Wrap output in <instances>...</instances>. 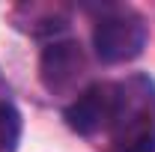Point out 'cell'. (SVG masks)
Masks as SVG:
<instances>
[{
    "label": "cell",
    "instance_id": "1",
    "mask_svg": "<svg viewBox=\"0 0 155 152\" xmlns=\"http://www.w3.org/2000/svg\"><path fill=\"white\" fill-rule=\"evenodd\" d=\"M110 134L119 152H155V81L131 75L116 84V111Z\"/></svg>",
    "mask_w": 155,
    "mask_h": 152
},
{
    "label": "cell",
    "instance_id": "2",
    "mask_svg": "<svg viewBox=\"0 0 155 152\" xmlns=\"http://www.w3.org/2000/svg\"><path fill=\"white\" fill-rule=\"evenodd\" d=\"M146 39H149L146 21L134 9H110L96 21V30H93L96 54L104 63H128L140 57V51L146 48Z\"/></svg>",
    "mask_w": 155,
    "mask_h": 152
},
{
    "label": "cell",
    "instance_id": "3",
    "mask_svg": "<svg viewBox=\"0 0 155 152\" xmlns=\"http://www.w3.org/2000/svg\"><path fill=\"white\" fill-rule=\"evenodd\" d=\"M116 111V84H93L66 107V125L78 134H96L110 128Z\"/></svg>",
    "mask_w": 155,
    "mask_h": 152
},
{
    "label": "cell",
    "instance_id": "4",
    "mask_svg": "<svg viewBox=\"0 0 155 152\" xmlns=\"http://www.w3.org/2000/svg\"><path fill=\"white\" fill-rule=\"evenodd\" d=\"M87 72V60L78 42H54L42 51L39 75L51 93H66L78 84V78Z\"/></svg>",
    "mask_w": 155,
    "mask_h": 152
},
{
    "label": "cell",
    "instance_id": "5",
    "mask_svg": "<svg viewBox=\"0 0 155 152\" xmlns=\"http://www.w3.org/2000/svg\"><path fill=\"white\" fill-rule=\"evenodd\" d=\"M15 27L30 36H57L69 27V12L60 3H21L12 9Z\"/></svg>",
    "mask_w": 155,
    "mask_h": 152
},
{
    "label": "cell",
    "instance_id": "6",
    "mask_svg": "<svg viewBox=\"0 0 155 152\" xmlns=\"http://www.w3.org/2000/svg\"><path fill=\"white\" fill-rule=\"evenodd\" d=\"M21 140V116L9 101H0V152H15Z\"/></svg>",
    "mask_w": 155,
    "mask_h": 152
}]
</instances>
